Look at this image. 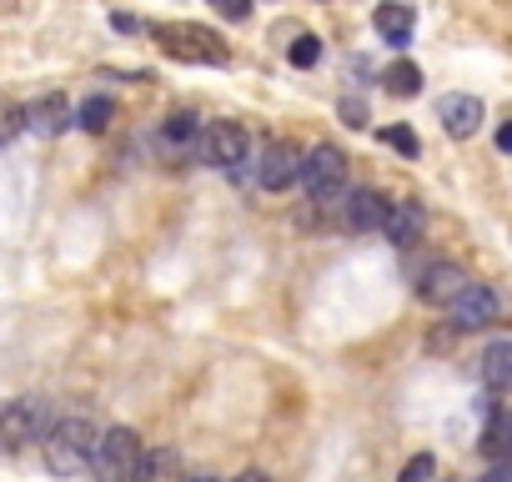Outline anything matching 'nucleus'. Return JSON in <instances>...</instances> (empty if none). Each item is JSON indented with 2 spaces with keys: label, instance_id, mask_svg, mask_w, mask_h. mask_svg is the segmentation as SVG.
<instances>
[{
  "label": "nucleus",
  "instance_id": "nucleus-1",
  "mask_svg": "<svg viewBox=\"0 0 512 482\" xmlns=\"http://www.w3.org/2000/svg\"><path fill=\"white\" fill-rule=\"evenodd\" d=\"M96 437L101 427L86 417V412H71V417H56L41 437V457L56 477H76L91 467V452H96Z\"/></svg>",
  "mask_w": 512,
  "mask_h": 482
},
{
  "label": "nucleus",
  "instance_id": "nucleus-2",
  "mask_svg": "<svg viewBox=\"0 0 512 482\" xmlns=\"http://www.w3.org/2000/svg\"><path fill=\"white\" fill-rule=\"evenodd\" d=\"M151 36H156V46H161L166 56H176V61H196V66H226V61H231V46H226L216 31L191 26V21H161V26H151Z\"/></svg>",
  "mask_w": 512,
  "mask_h": 482
},
{
  "label": "nucleus",
  "instance_id": "nucleus-3",
  "mask_svg": "<svg viewBox=\"0 0 512 482\" xmlns=\"http://www.w3.org/2000/svg\"><path fill=\"white\" fill-rule=\"evenodd\" d=\"M51 427V402L46 397H11L0 407V447L6 452H26L46 437Z\"/></svg>",
  "mask_w": 512,
  "mask_h": 482
},
{
  "label": "nucleus",
  "instance_id": "nucleus-4",
  "mask_svg": "<svg viewBox=\"0 0 512 482\" xmlns=\"http://www.w3.org/2000/svg\"><path fill=\"white\" fill-rule=\"evenodd\" d=\"M141 452H146V447H141L136 427H106V432L96 437V452H91L96 482H131Z\"/></svg>",
  "mask_w": 512,
  "mask_h": 482
},
{
  "label": "nucleus",
  "instance_id": "nucleus-5",
  "mask_svg": "<svg viewBox=\"0 0 512 482\" xmlns=\"http://www.w3.org/2000/svg\"><path fill=\"white\" fill-rule=\"evenodd\" d=\"M312 201H337L347 191V151L332 146V141H317L312 151H302V176Z\"/></svg>",
  "mask_w": 512,
  "mask_h": 482
},
{
  "label": "nucleus",
  "instance_id": "nucleus-6",
  "mask_svg": "<svg viewBox=\"0 0 512 482\" xmlns=\"http://www.w3.org/2000/svg\"><path fill=\"white\" fill-rule=\"evenodd\" d=\"M191 156H201V166H211V171H236L246 161V126L241 121H206Z\"/></svg>",
  "mask_w": 512,
  "mask_h": 482
},
{
  "label": "nucleus",
  "instance_id": "nucleus-7",
  "mask_svg": "<svg viewBox=\"0 0 512 482\" xmlns=\"http://www.w3.org/2000/svg\"><path fill=\"white\" fill-rule=\"evenodd\" d=\"M297 176H302V151H297V141L272 136L262 151H256V181H262L267 191H287Z\"/></svg>",
  "mask_w": 512,
  "mask_h": 482
},
{
  "label": "nucleus",
  "instance_id": "nucleus-8",
  "mask_svg": "<svg viewBox=\"0 0 512 482\" xmlns=\"http://www.w3.org/2000/svg\"><path fill=\"white\" fill-rule=\"evenodd\" d=\"M447 312H452V327H462V332H482V327H492V322H497L502 302H497V292H492V287L467 282Z\"/></svg>",
  "mask_w": 512,
  "mask_h": 482
},
{
  "label": "nucleus",
  "instance_id": "nucleus-9",
  "mask_svg": "<svg viewBox=\"0 0 512 482\" xmlns=\"http://www.w3.org/2000/svg\"><path fill=\"white\" fill-rule=\"evenodd\" d=\"M21 121H26V131H36V136H66V131L76 126V106H71L61 91H46V96H36L31 106H21Z\"/></svg>",
  "mask_w": 512,
  "mask_h": 482
},
{
  "label": "nucleus",
  "instance_id": "nucleus-10",
  "mask_svg": "<svg viewBox=\"0 0 512 482\" xmlns=\"http://www.w3.org/2000/svg\"><path fill=\"white\" fill-rule=\"evenodd\" d=\"M462 287H467V272H462L457 262H432V267L417 277V302H427V307H452Z\"/></svg>",
  "mask_w": 512,
  "mask_h": 482
},
{
  "label": "nucleus",
  "instance_id": "nucleus-11",
  "mask_svg": "<svg viewBox=\"0 0 512 482\" xmlns=\"http://www.w3.org/2000/svg\"><path fill=\"white\" fill-rule=\"evenodd\" d=\"M422 231H427V211H422V201H412V196L387 201L382 236L392 241V247H412V241H422Z\"/></svg>",
  "mask_w": 512,
  "mask_h": 482
},
{
  "label": "nucleus",
  "instance_id": "nucleus-12",
  "mask_svg": "<svg viewBox=\"0 0 512 482\" xmlns=\"http://www.w3.org/2000/svg\"><path fill=\"white\" fill-rule=\"evenodd\" d=\"M437 121H442V131H447L452 141H467V136H477V126H482V101L467 96V91H452V96L437 101Z\"/></svg>",
  "mask_w": 512,
  "mask_h": 482
},
{
  "label": "nucleus",
  "instance_id": "nucleus-13",
  "mask_svg": "<svg viewBox=\"0 0 512 482\" xmlns=\"http://www.w3.org/2000/svg\"><path fill=\"white\" fill-rule=\"evenodd\" d=\"M382 216H387V196L372 191V186H357L342 201V226L347 231H382Z\"/></svg>",
  "mask_w": 512,
  "mask_h": 482
},
{
  "label": "nucleus",
  "instance_id": "nucleus-14",
  "mask_svg": "<svg viewBox=\"0 0 512 482\" xmlns=\"http://www.w3.org/2000/svg\"><path fill=\"white\" fill-rule=\"evenodd\" d=\"M372 26H377V36L387 41V46H407L412 41V31H417V11L407 6V0H382V6L372 11Z\"/></svg>",
  "mask_w": 512,
  "mask_h": 482
},
{
  "label": "nucleus",
  "instance_id": "nucleus-15",
  "mask_svg": "<svg viewBox=\"0 0 512 482\" xmlns=\"http://www.w3.org/2000/svg\"><path fill=\"white\" fill-rule=\"evenodd\" d=\"M196 136H201V116L196 111H171L161 126H156V146L166 156H191L196 151Z\"/></svg>",
  "mask_w": 512,
  "mask_h": 482
},
{
  "label": "nucleus",
  "instance_id": "nucleus-16",
  "mask_svg": "<svg viewBox=\"0 0 512 482\" xmlns=\"http://www.w3.org/2000/svg\"><path fill=\"white\" fill-rule=\"evenodd\" d=\"M131 482H181V452H176L171 442L146 447L141 462H136V477H131Z\"/></svg>",
  "mask_w": 512,
  "mask_h": 482
},
{
  "label": "nucleus",
  "instance_id": "nucleus-17",
  "mask_svg": "<svg viewBox=\"0 0 512 482\" xmlns=\"http://www.w3.org/2000/svg\"><path fill=\"white\" fill-rule=\"evenodd\" d=\"M477 447H482L487 462H512V412H492Z\"/></svg>",
  "mask_w": 512,
  "mask_h": 482
},
{
  "label": "nucleus",
  "instance_id": "nucleus-18",
  "mask_svg": "<svg viewBox=\"0 0 512 482\" xmlns=\"http://www.w3.org/2000/svg\"><path fill=\"white\" fill-rule=\"evenodd\" d=\"M482 382L492 392H512V342H492L482 352Z\"/></svg>",
  "mask_w": 512,
  "mask_h": 482
},
{
  "label": "nucleus",
  "instance_id": "nucleus-19",
  "mask_svg": "<svg viewBox=\"0 0 512 482\" xmlns=\"http://www.w3.org/2000/svg\"><path fill=\"white\" fill-rule=\"evenodd\" d=\"M382 86H387V96H402V101H412V96L422 91V71H417L412 61H392V66L382 71Z\"/></svg>",
  "mask_w": 512,
  "mask_h": 482
},
{
  "label": "nucleus",
  "instance_id": "nucleus-20",
  "mask_svg": "<svg viewBox=\"0 0 512 482\" xmlns=\"http://www.w3.org/2000/svg\"><path fill=\"white\" fill-rule=\"evenodd\" d=\"M111 116H116V106H111L106 96H91V101H81L76 126H81V131H91V136H101V131L111 126Z\"/></svg>",
  "mask_w": 512,
  "mask_h": 482
},
{
  "label": "nucleus",
  "instance_id": "nucleus-21",
  "mask_svg": "<svg viewBox=\"0 0 512 482\" xmlns=\"http://www.w3.org/2000/svg\"><path fill=\"white\" fill-rule=\"evenodd\" d=\"M287 61H292L297 71H312V66L322 61V41H317V36H297L292 51H287Z\"/></svg>",
  "mask_w": 512,
  "mask_h": 482
},
{
  "label": "nucleus",
  "instance_id": "nucleus-22",
  "mask_svg": "<svg viewBox=\"0 0 512 482\" xmlns=\"http://www.w3.org/2000/svg\"><path fill=\"white\" fill-rule=\"evenodd\" d=\"M382 141H387L392 151H402V156H412V161L422 156V141H417V131H412V126H387V131H382Z\"/></svg>",
  "mask_w": 512,
  "mask_h": 482
},
{
  "label": "nucleus",
  "instance_id": "nucleus-23",
  "mask_svg": "<svg viewBox=\"0 0 512 482\" xmlns=\"http://www.w3.org/2000/svg\"><path fill=\"white\" fill-rule=\"evenodd\" d=\"M397 482H437V457H432V452H417V457L397 472Z\"/></svg>",
  "mask_w": 512,
  "mask_h": 482
},
{
  "label": "nucleus",
  "instance_id": "nucleus-24",
  "mask_svg": "<svg viewBox=\"0 0 512 482\" xmlns=\"http://www.w3.org/2000/svg\"><path fill=\"white\" fill-rule=\"evenodd\" d=\"M21 131H26V121H21V106L0 101V146H6V141H16Z\"/></svg>",
  "mask_w": 512,
  "mask_h": 482
},
{
  "label": "nucleus",
  "instance_id": "nucleus-25",
  "mask_svg": "<svg viewBox=\"0 0 512 482\" xmlns=\"http://www.w3.org/2000/svg\"><path fill=\"white\" fill-rule=\"evenodd\" d=\"M211 11H216L221 21H246V16H251V0H211Z\"/></svg>",
  "mask_w": 512,
  "mask_h": 482
},
{
  "label": "nucleus",
  "instance_id": "nucleus-26",
  "mask_svg": "<svg viewBox=\"0 0 512 482\" xmlns=\"http://www.w3.org/2000/svg\"><path fill=\"white\" fill-rule=\"evenodd\" d=\"M337 111H342V126H352V131L367 126V106H362V101H342Z\"/></svg>",
  "mask_w": 512,
  "mask_h": 482
},
{
  "label": "nucleus",
  "instance_id": "nucleus-27",
  "mask_svg": "<svg viewBox=\"0 0 512 482\" xmlns=\"http://www.w3.org/2000/svg\"><path fill=\"white\" fill-rule=\"evenodd\" d=\"M477 482H512V462H492Z\"/></svg>",
  "mask_w": 512,
  "mask_h": 482
},
{
  "label": "nucleus",
  "instance_id": "nucleus-28",
  "mask_svg": "<svg viewBox=\"0 0 512 482\" xmlns=\"http://www.w3.org/2000/svg\"><path fill=\"white\" fill-rule=\"evenodd\" d=\"M497 151H507V156H512V121H502V126H497Z\"/></svg>",
  "mask_w": 512,
  "mask_h": 482
},
{
  "label": "nucleus",
  "instance_id": "nucleus-29",
  "mask_svg": "<svg viewBox=\"0 0 512 482\" xmlns=\"http://www.w3.org/2000/svg\"><path fill=\"white\" fill-rule=\"evenodd\" d=\"M231 482H272V477H267V472H262V467H246V472H236V477H231Z\"/></svg>",
  "mask_w": 512,
  "mask_h": 482
},
{
  "label": "nucleus",
  "instance_id": "nucleus-30",
  "mask_svg": "<svg viewBox=\"0 0 512 482\" xmlns=\"http://www.w3.org/2000/svg\"><path fill=\"white\" fill-rule=\"evenodd\" d=\"M181 482H221V477H211V472H196V477H181Z\"/></svg>",
  "mask_w": 512,
  "mask_h": 482
},
{
  "label": "nucleus",
  "instance_id": "nucleus-31",
  "mask_svg": "<svg viewBox=\"0 0 512 482\" xmlns=\"http://www.w3.org/2000/svg\"><path fill=\"white\" fill-rule=\"evenodd\" d=\"M272 6H277V0H272Z\"/></svg>",
  "mask_w": 512,
  "mask_h": 482
}]
</instances>
